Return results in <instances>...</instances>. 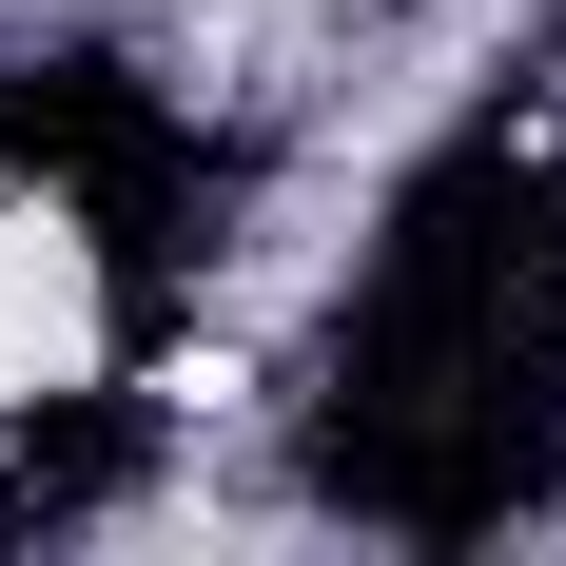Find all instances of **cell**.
<instances>
[{
	"mask_svg": "<svg viewBox=\"0 0 566 566\" xmlns=\"http://www.w3.org/2000/svg\"><path fill=\"white\" fill-rule=\"evenodd\" d=\"M78 352H98V254H78V216L40 176H0V410L78 391Z\"/></svg>",
	"mask_w": 566,
	"mask_h": 566,
	"instance_id": "obj_1",
	"label": "cell"
}]
</instances>
